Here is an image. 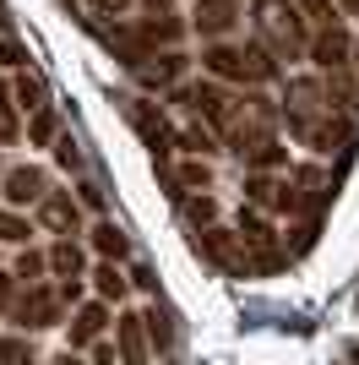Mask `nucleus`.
<instances>
[{
  "label": "nucleus",
  "instance_id": "obj_18",
  "mask_svg": "<svg viewBox=\"0 0 359 365\" xmlns=\"http://www.w3.org/2000/svg\"><path fill=\"white\" fill-rule=\"evenodd\" d=\"M88 240H93V251H98L104 262H120V257H131V240H125V229H120L115 218H98Z\"/></svg>",
  "mask_w": 359,
  "mask_h": 365
},
{
  "label": "nucleus",
  "instance_id": "obj_8",
  "mask_svg": "<svg viewBox=\"0 0 359 365\" xmlns=\"http://www.w3.org/2000/svg\"><path fill=\"white\" fill-rule=\"evenodd\" d=\"M196 251H202L207 262H218L229 278H251V273H256V257H251V245L239 240V229H234V235H229V229H218V224L202 229V235H196Z\"/></svg>",
  "mask_w": 359,
  "mask_h": 365
},
{
  "label": "nucleus",
  "instance_id": "obj_25",
  "mask_svg": "<svg viewBox=\"0 0 359 365\" xmlns=\"http://www.w3.org/2000/svg\"><path fill=\"white\" fill-rule=\"evenodd\" d=\"M22 137V125H16V98H11V82H0V148H11Z\"/></svg>",
  "mask_w": 359,
  "mask_h": 365
},
{
  "label": "nucleus",
  "instance_id": "obj_27",
  "mask_svg": "<svg viewBox=\"0 0 359 365\" xmlns=\"http://www.w3.org/2000/svg\"><path fill=\"white\" fill-rule=\"evenodd\" d=\"M28 235H33V224L16 207H0V245H28Z\"/></svg>",
  "mask_w": 359,
  "mask_h": 365
},
{
  "label": "nucleus",
  "instance_id": "obj_36",
  "mask_svg": "<svg viewBox=\"0 0 359 365\" xmlns=\"http://www.w3.org/2000/svg\"><path fill=\"white\" fill-rule=\"evenodd\" d=\"M93 365H120V349L98 338V344H93Z\"/></svg>",
  "mask_w": 359,
  "mask_h": 365
},
{
  "label": "nucleus",
  "instance_id": "obj_9",
  "mask_svg": "<svg viewBox=\"0 0 359 365\" xmlns=\"http://www.w3.org/2000/svg\"><path fill=\"white\" fill-rule=\"evenodd\" d=\"M239 16H245V0H191V28L207 44H224L239 28Z\"/></svg>",
  "mask_w": 359,
  "mask_h": 365
},
{
  "label": "nucleus",
  "instance_id": "obj_2",
  "mask_svg": "<svg viewBox=\"0 0 359 365\" xmlns=\"http://www.w3.org/2000/svg\"><path fill=\"white\" fill-rule=\"evenodd\" d=\"M251 28H256V44L267 49L272 61H305L311 55V22L294 0H256L251 6Z\"/></svg>",
  "mask_w": 359,
  "mask_h": 365
},
{
  "label": "nucleus",
  "instance_id": "obj_32",
  "mask_svg": "<svg viewBox=\"0 0 359 365\" xmlns=\"http://www.w3.org/2000/svg\"><path fill=\"white\" fill-rule=\"evenodd\" d=\"M0 66H6V71H22V66H28V49L16 44L11 33H6V38H0Z\"/></svg>",
  "mask_w": 359,
  "mask_h": 365
},
{
  "label": "nucleus",
  "instance_id": "obj_5",
  "mask_svg": "<svg viewBox=\"0 0 359 365\" xmlns=\"http://www.w3.org/2000/svg\"><path fill=\"white\" fill-rule=\"evenodd\" d=\"M327 197H332V180H327L316 164H299V169H288L283 185H278V213L316 224V218H321V207H327Z\"/></svg>",
  "mask_w": 359,
  "mask_h": 365
},
{
  "label": "nucleus",
  "instance_id": "obj_29",
  "mask_svg": "<svg viewBox=\"0 0 359 365\" xmlns=\"http://www.w3.org/2000/svg\"><path fill=\"white\" fill-rule=\"evenodd\" d=\"M294 6L305 11V22H311V28H332V22H343L338 0H294Z\"/></svg>",
  "mask_w": 359,
  "mask_h": 365
},
{
  "label": "nucleus",
  "instance_id": "obj_42",
  "mask_svg": "<svg viewBox=\"0 0 359 365\" xmlns=\"http://www.w3.org/2000/svg\"><path fill=\"white\" fill-rule=\"evenodd\" d=\"M354 71H359V38H354Z\"/></svg>",
  "mask_w": 359,
  "mask_h": 365
},
{
  "label": "nucleus",
  "instance_id": "obj_34",
  "mask_svg": "<svg viewBox=\"0 0 359 365\" xmlns=\"http://www.w3.org/2000/svg\"><path fill=\"white\" fill-rule=\"evenodd\" d=\"M76 202H82L88 213H104V191H98L93 180H82V185H76Z\"/></svg>",
  "mask_w": 359,
  "mask_h": 365
},
{
  "label": "nucleus",
  "instance_id": "obj_4",
  "mask_svg": "<svg viewBox=\"0 0 359 365\" xmlns=\"http://www.w3.org/2000/svg\"><path fill=\"white\" fill-rule=\"evenodd\" d=\"M278 115H283V109L267 104V98H245V109H239V120H234V131L224 137L229 153H234L245 169H251L256 158H261V153L278 142Z\"/></svg>",
  "mask_w": 359,
  "mask_h": 365
},
{
  "label": "nucleus",
  "instance_id": "obj_11",
  "mask_svg": "<svg viewBox=\"0 0 359 365\" xmlns=\"http://www.w3.org/2000/svg\"><path fill=\"white\" fill-rule=\"evenodd\" d=\"M33 218H38V229H49L55 240H76V235H82V202H76L71 191H49V197L33 207Z\"/></svg>",
  "mask_w": 359,
  "mask_h": 365
},
{
  "label": "nucleus",
  "instance_id": "obj_21",
  "mask_svg": "<svg viewBox=\"0 0 359 365\" xmlns=\"http://www.w3.org/2000/svg\"><path fill=\"white\" fill-rule=\"evenodd\" d=\"M207 185H212L207 158H185V164H180V175H175V197H185V191H207Z\"/></svg>",
  "mask_w": 359,
  "mask_h": 365
},
{
  "label": "nucleus",
  "instance_id": "obj_28",
  "mask_svg": "<svg viewBox=\"0 0 359 365\" xmlns=\"http://www.w3.org/2000/svg\"><path fill=\"white\" fill-rule=\"evenodd\" d=\"M278 185L283 180H272V175H251L245 180V202L251 207H278Z\"/></svg>",
  "mask_w": 359,
  "mask_h": 365
},
{
  "label": "nucleus",
  "instance_id": "obj_1",
  "mask_svg": "<svg viewBox=\"0 0 359 365\" xmlns=\"http://www.w3.org/2000/svg\"><path fill=\"white\" fill-rule=\"evenodd\" d=\"M278 109H283L294 142H305V148H316V153H332V148H343V142H348L343 109H332L327 82H316V76H288Z\"/></svg>",
  "mask_w": 359,
  "mask_h": 365
},
{
  "label": "nucleus",
  "instance_id": "obj_14",
  "mask_svg": "<svg viewBox=\"0 0 359 365\" xmlns=\"http://www.w3.org/2000/svg\"><path fill=\"white\" fill-rule=\"evenodd\" d=\"M66 327H71V349H93V344L104 338V327H109V305L104 300H82Z\"/></svg>",
  "mask_w": 359,
  "mask_h": 365
},
{
  "label": "nucleus",
  "instance_id": "obj_31",
  "mask_svg": "<svg viewBox=\"0 0 359 365\" xmlns=\"http://www.w3.org/2000/svg\"><path fill=\"white\" fill-rule=\"evenodd\" d=\"M185 213H191V224H196V229H202V224L212 229V218H218V202H212L207 191H196V197L185 202Z\"/></svg>",
  "mask_w": 359,
  "mask_h": 365
},
{
  "label": "nucleus",
  "instance_id": "obj_15",
  "mask_svg": "<svg viewBox=\"0 0 359 365\" xmlns=\"http://www.w3.org/2000/svg\"><path fill=\"white\" fill-rule=\"evenodd\" d=\"M185 66H191V61H185L180 49H158V55L136 71V82H142V88H175L180 76H185Z\"/></svg>",
  "mask_w": 359,
  "mask_h": 365
},
{
  "label": "nucleus",
  "instance_id": "obj_35",
  "mask_svg": "<svg viewBox=\"0 0 359 365\" xmlns=\"http://www.w3.org/2000/svg\"><path fill=\"white\" fill-rule=\"evenodd\" d=\"M131 289H142V294H158V278H152V267H142V262H136V267H131Z\"/></svg>",
  "mask_w": 359,
  "mask_h": 365
},
{
  "label": "nucleus",
  "instance_id": "obj_39",
  "mask_svg": "<svg viewBox=\"0 0 359 365\" xmlns=\"http://www.w3.org/2000/svg\"><path fill=\"white\" fill-rule=\"evenodd\" d=\"M49 365H88V360H76V349H66V354H55Z\"/></svg>",
  "mask_w": 359,
  "mask_h": 365
},
{
  "label": "nucleus",
  "instance_id": "obj_41",
  "mask_svg": "<svg viewBox=\"0 0 359 365\" xmlns=\"http://www.w3.org/2000/svg\"><path fill=\"white\" fill-rule=\"evenodd\" d=\"M348 365H359V344H354V349H348Z\"/></svg>",
  "mask_w": 359,
  "mask_h": 365
},
{
  "label": "nucleus",
  "instance_id": "obj_33",
  "mask_svg": "<svg viewBox=\"0 0 359 365\" xmlns=\"http://www.w3.org/2000/svg\"><path fill=\"white\" fill-rule=\"evenodd\" d=\"M16 294H22V289H16V273L6 267V262H0V311H11Z\"/></svg>",
  "mask_w": 359,
  "mask_h": 365
},
{
  "label": "nucleus",
  "instance_id": "obj_19",
  "mask_svg": "<svg viewBox=\"0 0 359 365\" xmlns=\"http://www.w3.org/2000/svg\"><path fill=\"white\" fill-rule=\"evenodd\" d=\"M93 294H98L104 305H120L125 294H131V278L120 273L115 262H98V267H93Z\"/></svg>",
  "mask_w": 359,
  "mask_h": 365
},
{
  "label": "nucleus",
  "instance_id": "obj_38",
  "mask_svg": "<svg viewBox=\"0 0 359 365\" xmlns=\"http://www.w3.org/2000/svg\"><path fill=\"white\" fill-rule=\"evenodd\" d=\"M93 6H98V11H104V16H125V11H131V6H136V0H93Z\"/></svg>",
  "mask_w": 359,
  "mask_h": 365
},
{
  "label": "nucleus",
  "instance_id": "obj_7",
  "mask_svg": "<svg viewBox=\"0 0 359 365\" xmlns=\"http://www.w3.org/2000/svg\"><path fill=\"white\" fill-rule=\"evenodd\" d=\"M60 317H66V300H60L55 284H22V294H16V305H11V322L22 333L60 327Z\"/></svg>",
  "mask_w": 359,
  "mask_h": 365
},
{
  "label": "nucleus",
  "instance_id": "obj_26",
  "mask_svg": "<svg viewBox=\"0 0 359 365\" xmlns=\"http://www.w3.org/2000/svg\"><path fill=\"white\" fill-rule=\"evenodd\" d=\"M11 273H16V284H44V273H49V251H22Z\"/></svg>",
  "mask_w": 359,
  "mask_h": 365
},
{
  "label": "nucleus",
  "instance_id": "obj_23",
  "mask_svg": "<svg viewBox=\"0 0 359 365\" xmlns=\"http://www.w3.org/2000/svg\"><path fill=\"white\" fill-rule=\"evenodd\" d=\"M0 365H38L33 338L28 333H6V338H0Z\"/></svg>",
  "mask_w": 359,
  "mask_h": 365
},
{
  "label": "nucleus",
  "instance_id": "obj_30",
  "mask_svg": "<svg viewBox=\"0 0 359 365\" xmlns=\"http://www.w3.org/2000/svg\"><path fill=\"white\" fill-rule=\"evenodd\" d=\"M55 164L66 169V175H76V169H82V148H76L71 131H60V142H55Z\"/></svg>",
  "mask_w": 359,
  "mask_h": 365
},
{
  "label": "nucleus",
  "instance_id": "obj_22",
  "mask_svg": "<svg viewBox=\"0 0 359 365\" xmlns=\"http://www.w3.org/2000/svg\"><path fill=\"white\" fill-rule=\"evenodd\" d=\"M28 142H33V148H55V142H60V115H55V104L38 109V115L28 120Z\"/></svg>",
  "mask_w": 359,
  "mask_h": 365
},
{
  "label": "nucleus",
  "instance_id": "obj_40",
  "mask_svg": "<svg viewBox=\"0 0 359 365\" xmlns=\"http://www.w3.org/2000/svg\"><path fill=\"white\" fill-rule=\"evenodd\" d=\"M338 11H343V16H354V11H359V0H338Z\"/></svg>",
  "mask_w": 359,
  "mask_h": 365
},
{
  "label": "nucleus",
  "instance_id": "obj_17",
  "mask_svg": "<svg viewBox=\"0 0 359 365\" xmlns=\"http://www.w3.org/2000/svg\"><path fill=\"white\" fill-rule=\"evenodd\" d=\"M49 273H55L60 284L88 273V251H82V240H55V245H49Z\"/></svg>",
  "mask_w": 359,
  "mask_h": 365
},
{
  "label": "nucleus",
  "instance_id": "obj_6",
  "mask_svg": "<svg viewBox=\"0 0 359 365\" xmlns=\"http://www.w3.org/2000/svg\"><path fill=\"white\" fill-rule=\"evenodd\" d=\"M120 109H125V120L136 125V131H142V142H147V153H152V164L164 169L169 175V153H175V131H169V120H164V109L158 104H147V98H115ZM169 180H175V175H169Z\"/></svg>",
  "mask_w": 359,
  "mask_h": 365
},
{
  "label": "nucleus",
  "instance_id": "obj_20",
  "mask_svg": "<svg viewBox=\"0 0 359 365\" xmlns=\"http://www.w3.org/2000/svg\"><path fill=\"white\" fill-rule=\"evenodd\" d=\"M142 322H147V338H152V354H169L175 349V317H169L164 305L152 300L147 311H142Z\"/></svg>",
  "mask_w": 359,
  "mask_h": 365
},
{
  "label": "nucleus",
  "instance_id": "obj_24",
  "mask_svg": "<svg viewBox=\"0 0 359 365\" xmlns=\"http://www.w3.org/2000/svg\"><path fill=\"white\" fill-rule=\"evenodd\" d=\"M180 142H185V153H191V158H196V153H202V158H207V153H218V131H212L207 120H191L185 131H180Z\"/></svg>",
  "mask_w": 359,
  "mask_h": 365
},
{
  "label": "nucleus",
  "instance_id": "obj_3",
  "mask_svg": "<svg viewBox=\"0 0 359 365\" xmlns=\"http://www.w3.org/2000/svg\"><path fill=\"white\" fill-rule=\"evenodd\" d=\"M202 76H218V82H229V88H234V82H245V88H261V82H272V76H278V61H272L267 49L256 44H207L202 49Z\"/></svg>",
  "mask_w": 359,
  "mask_h": 365
},
{
  "label": "nucleus",
  "instance_id": "obj_12",
  "mask_svg": "<svg viewBox=\"0 0 359 365\" xmlns=\"http://www.w3.org/2000/svg\"><path fill=\"white\" fill-rule=\"evenodd\" d=\"M0 197H6V207H38L49 197V175L38 164H11L0 175Z\"/></svg>",
  "mask_w": 359,
  "mask_h": 365
},
{
  "label": "nucleus",
  "instance_id": "obj_10",
  "mask_svg": "<svg viewBox=\"0 0 359 365\" xmlns=\"http://www.w3.org/2000/svg\"><path fill=\"white\" fill-rule=\"evenodd\" d=\"M311 61L316 71H354V33L343 28V22H332V28H316L311 33Z\"/></svg>",
  "mask_w": 359,
  "mask_h": 365
},
{
  "label": "nucleus",
  "instance_id": "obj_16",
  "mask_svg": "<svg viewBox=\"0 0 359 365\" xmlns=\"http://www.w3.org/2000/svg\"><path fill=\"white\" fill-rule=\"evenodd\" d=\"M11 98L22 115H38V109H49V82L44 71H33V66H22V71L11 76Z\"/></svg>",
  "mask_w": 359,
  "mask_h": 365
},
{
  "label": "nucleus",
  "instance_id": "obj_13",
  "mask_svg": "<svg viewBox=\"0 0 359 365\" xmlns=\"http://www.w3.org/2000/svg\"><path fill=\"white\" fill-rule=\"evenodd\" d=\"M115 349H120V365H147L152 360V338H147L142 311H120L115 317Z\"/></svg>",
  "mask_w": 359,
  "mask_h": 365
},
{
  "label": "nucleus",
  "instance_id": "obj_37",
  "mask_svg": "<svg viewBox=\"0 0 359 365\" xmlns=\"http://www.w3.org/2000/svg\"><path fill=\"white\" fill-rule=\"evenodd\" d=\"M142 16H175V0H136Z\"/></svg>",
  "mask_w": 359,
  "mask_h": 365
}]
</instances>
